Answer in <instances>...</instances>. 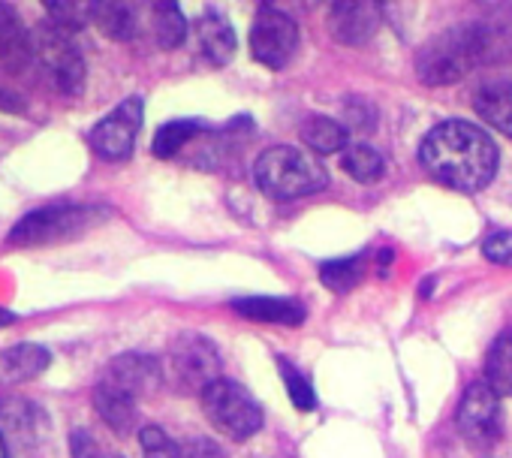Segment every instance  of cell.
Returning a JSON list of instances; mask_svg holds the SVG:
<instances>
[{"label":"cell","instance_id":"cell-1","mask_svg":"<svg viewBox=\"0 0 512 458\" xmlns=\"http://www.w3.org/2000/svg\"><path fill=\"white\" fill-rule=\"evenodd\" d=\"M419 163L434 181L476 193L488 187L497 172V145L470 121H443L422 139Z\"/></svg>","mask_w":512,"mask_h":458},{"label":"cell","instance_id":"cell-2","mask_svg":"<svg viewBox=\"0 0 512 458\" xmlns=\"http://www.w3.org/2000/svg\"><path fill=\"white\" fill-rule=\"evenodd\" d=\"M253 178L263 193L275 199H299L311 196L326 187V169L323 163L293 145H275L263 151L253 163Z\"/></svg>","mask_w":512,"mask_h":458},{"label":"cell","instance_id":"cell-3","mask_svg":"<svg viewBox=\"0 0 512 458\" xmlns=\"http://www.w3.org/2000/svg\"><path fill=\"white\" fill-rule=\"evenodd\" d=\"M106 217V208L85 205V202H52L46 208H37L25 214L10 233V245L16 248H40V245H58L82 236L85 229L100 223Z\"/></svg>","mask_w":512,"mask_h":458},{"label":"cell","instance_id":"cell-4","mask_svg":"<svg viewBox=\"0 0 512 458\" xmlns=\"http://www.w3.org/2000/svg\"><path fill=\"white\" fill-rule=\"evenodd\" d=\"M473 67H482L473 22H464V25L443 31L416 58V76L431 88L452 85V82L464 79Z\"/></svg>","mask_w":512,"mask_h":458},{"label":"cell","instance_id":"cell-5","mask_svg":"<svg viewBox=\"0 0 512 458\" xmlns=\"http://www.w3.org/2000/svg\"><path fill=\"white\" fill-rule=\"evenodd\" d=\"M31 64L61 94H79L85 85V58L73 34L43 22L31 31Z\"/></svg>","mask_w":512,"mask_h":458},{"label":"cell","instance_id":"cell-6","mask_svg":"<svg viewBox=\"0 0 512 458\" xmlns=\"http://www.w3.org/2000/svg\"><path fill=\"white\" fill-rule=\"evenodd\" d=\"M208 422L229 440H247L263 428V407L235 380L220 377L202 392Z\"/></svg>","mask_w":512,"mask_h":458},{"label":"cell","instance_id":"cell-7","mask_svg":"<svg viewBox=\"0 0 512 458\" xmlns=\"http://www.w3.org/2000/svg\"><path fill=\"white\" fill-rule=\"evenodd\" d=\"M169 377L178 392L202 395L220 380V353L205 335H181L169 347Z\"/></svg>","mask_w":512,"mask_h":458},{"label":"cell","instance_id":"cell-8","mask_svg":"<svg viewBox=\"0 0 512 458\" xmlns=\"http://www.w3.org/2000/svg\"><path fill=\"white\" fill-rule=\"evenodd\" d=\"M455 425H458V434L473 449H491L503 434L500 395L488 383L467 386V392L458 404V413H455Z\"/></svg>","mask_w":512,"mask_h":458},{"label":"cell","instance_id":"cell-9","mask_svg":"<svg viewBox=\"0 0 512 458\" xmlns=\"http://www.w3.org/2000/svg\"><path fill=\"white\" fill-rule=\"evenodd\" d=\"M296 49H299V25L293 22V16L275 7H263L256 13L250 28L253 61H260L269 70H281L293 61Z\"/></svg>","mask_w":512,"mask_h":458},{"label":"cell","instance_id":"cell-10","mask_svg":"<svg viewBox=\"0 0 512 458\" xmlns=\"http://www.w3.org/2000/svg\"><path fill=\"white\" fill-rule=\"evenodd\" d=\"M142 127V100L130 97L91 130V148L103 160H127Z\"/></svg>","mask_w":512,"mask_h":458},{"label":"cell","instance_id":"cell-11","mask_svg":"<svg viewBox=\"0 0 512 458\" xmlns=\"http://www.w3.org/2000/svg\"><path fill=\"white\" fill-rule=\"evenodd\" d=\"M103 383L133 395L136 401L145 398V395H154L163 383V368L154 356H145V353H124V356H115L103 377Z\"/></svg>","mask_w":512,"mask_h":458},{"label":"cell","instance_id":"cell-12","mask_svg":"<svg viewBox=\"0 0 512 458\" xmlns=\"http://www.w3.org/2000/svg\"><path fill=\"white\" fill-rule=\"evenodd\" d=\"M380 4L371 0H350V4H332L329 10V31L344 46L368 43L380 28Z\"/></svg>","mask_w":512,"mask_h":458},{"label":"cell","instance_id":"cell-13","mask_svg":"<svg viewBox=\"0 0 512 458\" xmlns=\"http://www.w3.org/2000/svg\"><path fill=\"white\" fill-rule=\"evenodd\" d=\"M482 64H503L512 58V7H488L473 22Z\"/></svg>","mask_w":512,"mask_h":458},{"label":"cell","instance_id":"cell-14","mask_svg":"<svg viewBox=\"0 0 512 458\" xmlns=\"http://www.w3.org/2000/svg\"><path fill=\"white\" fill-rule=\"evenodd\" d=\"M31 64V31H25L19 13L10 4H0V67L7 73H22Z\"/></svg>","mask_w":512,"mask_h":458},{"label":"cell","instance_id":"cell-15","mask_svg":"<svg viewBox=\"0 0 512 458\" xmlns=\"http://www.w3.org/2000/svg\"><path fill=\"white\" fill-rule=\"evenodd\" d=\"M232 308L256 323H275V326H302L305 308L299 299H275V296H247L235 299Z\"/></svg>","mask_w":512,"mask_h":458},{"label":"cell","instance_id":"cell-16","mask_svg":"<svg viewBox=\"0 0 512 458\" xmlns=\"http://www.w3.org/2000/svg\"><path fill=\"white\" fill-rule=\"evenodd\" d=\"M52 365V353L40 344H16L0 350V380L4 383H25L40 377Z\"/></svg>","mask_w":512,"mask_h":458},{"label":"cell","instance_id":"cell-17","mask_svg":"<svg viewBox=\"0 0 512 458\" xmlns=\"http://www.w3.org/2000/svg\"><path fill=\"white\" fill-rule=\"evenodd\" d=\"M196 46H199V52H202L211 64L223 67V64L232 61L238 43H235L232 25H229L220 13H205V16L196 22Z\"/></svg>","mask_w":512,"mask_h":458},{"label":"cell","instance_id":"cell-18","mask_svg":"<svg viewBox=\"0 0 512 458\" xmlns=\"http://www.w3.org/2000/svg\"><path fill=\"white\" fill-rule=\"evenodd\" d=\"M94 407L115 434L124 437V434H130L136 428V419H139L136 398L115 389V386H109V383H103V380L94 386Z\"/></svg>","mask_w":512,"mask_h":458},{"label":"cell","instance_id":"cell-19","mask_svg":"<svg viewBox=\"0 0 512 458\" xmlns=\"http://www.w3.org/2000/svg\"><path fill=\"white\" fill-rule=\"evenodd\" d=\"M473 109L479 112V118L488 127L512 136V85L509 82H488V85H482L476 91V97H473Z\"/></svg>","mask_w":512,"mask_h":458},{"label":"cell","instance_id":"cell-20","mask_svg":"<svg viewBox=\"0 0 512 458\" xmlns=\"http://www.w3.org/2000/svg\"><path fill=\"white\" fill-rule=\"evenodd\" d=\"M91 22L109 37V40H133L136 37V13L130 4H112V0H103V4H91Z\"/></svg>","mask_w":512,"mask_h":458},{"label":"cell","instance_id":"cell-21","mask_svg":"<svg viewBox=\"0 0 512 458\" xmlns=\"http://www.w3.org/2000/svg\"><path fill=\"white\" fill-rule=\"evenodd\" d=\"M347 136V127L326 115H314L302 124V139L314 154H341L347 148Z\"/></svg>","mask_w":512,"mask_h":458},{"label":"cell","instance_id":"cell-22","mask_svg":"<svg viewBox=\"0 0 512 458\" xmlns=\"http://www.w3.org/2000/svg\"><path fill=\"white\" fill-rule=\"evenodd\" d=\"M485 383L500 395L512 398V332H503L485 359Z\"/></svg>","mask_w":512,"mask_h":458},{"label":"cell","instance_id":"cell-23","mask_svg":"<svg viewBox=\"0 0 512 458\" xmlns=\"http://www.w3.org/2000/svg\"><path fill=\"white\" fill-rule=\"evenodd\" d=\"M341 169H344L350 178H356V181H362V184H371V181H377V178L386 172V163H383V157H380L377 148L359 142V145H347V148L341 151Z\"/></svg>","mask_w":512,"mask_h":458},{"label":"cell","instance_id":"cell-24","mask_svg":"<svg viewBox=\"0 0 512 458\" xmlns=\"http://www.w3.org/2000/svg\"><path fill=\"white\" fill-rule=\"evenodd\" d=\"M199 130H202L199 121H172V124H163L157 130V136H154V145H151L154 157H160V160L178 157L199 136Z\"/></svg>","mask_w":512,"mask_h":458},{"label":"cell","instance_id":"cell-25","mask_svg":"<svg viewBox=\"0 0 512 458\" xmlns=\"http://www.w3.org/2000/svg\"><path fill=\"white\" fill-rule=\"evenodd\" d=\"M362 278H365V254L344 257V260H329V263L320 266V281L332 293H350Z\"/></svg>","mask_w":512,"mask_h":458},{"label":"cell","instance_id":"cell-26","mask_svg":"<svg viewBox=\"0 0 512 458\" xmlns=\"http://www.w3.org/2000/svg\"><path fill=\"white\" fill-rule=\"evenodd\" d=\"M154 37L160 49H178L187 37V19L178 4H154Z\"/></svg>","mask_w":512,"mask_h":458},{"label":"cell","instance_id":"cell-27","mask_svg":"<svg viewBox=\"0 0 512 458\" xmlns=\"http://www.w3.org/2000/svg\"><path fill=\"white\" fill-rule=\"evenodd\" d=\"M49 22L67 34H79L91 22V4H76V0H46Z\"/></svg>","mask_w":512,"mask_h":458},{"label":"cell","instance_id":"cell-28","mask_svg":"<svg viewBox=\"0 0 512 458\" xmlns=\"http://www.w3.org/2000/svg\"><path fill=\"white\" fill-rule=\"evenodd\" d=\"M278 365H281V374H284V383H287L290 401H293L302 413H311V410L317 407V392H314L311 380H308L299 368H293L287 359H278Z\"/></svg>","mask_w":512,"mask_h":458},{"label":"cell","instance_id":"cell-29","mask_svg":"<svg viewBox=\"0 0 512 458\" xmlns=\"http://www.w3.org/2000/svg\"><path fill=\"white\" fill-rule=\"evenodd\" d=\"M139 443L145 458H181V446L157 425H145L139 431Z\"/></svg>","mask_w":512,"mask_h":458},{"label":"cell","instance_id":"cell-30","mask_svg":"<svg viewBox=\"0 0 512 458\" xmlns=\"http://www.w3.org/2000/svg\"><path fill=\"white\" fill-rule=\"evenodd\" d=\"M482 257L497 266H512V233H491L482 242Z\"/></svg>","mask_w":512,"mask_h":458},{"label":"cell","instance_id":"cell-31","mask_svg":"<svg viewBox=\"0 0 512 458\" xmlns=\"http://www.w3.org/2000/svg\"><path fill=\"white\" fill-rule=\"evenodd\" d=\"M181 458H226V452L208 437H190L181 446Z\"/></svg>","mask_w":512,"mask_h":458},{"label":"cell","instance_id":"cell-32","mask_svg":"<svg viewBox=\"0 0 512 458\" xmlns=\"http://www.w3.org/2000/svg\"><path fill=\"white\" fill-rule=\"evenodd\" d=\"M344 115H347V121H350L353 130H371L374 127V109L365 100H347Z\"/></svg>","mask_w":512,"mask_h":458},{"label":"cell","instance_id":"cell-33","mask_svg":"<svg viewBox=\"0 0 512 458\" xmlns=\"http://www.w3.org/2000/svg\"><path fill=\"white\" fill-rule=\"evenodd\" d=\"M70 452H73V458H106L103 452H100V446H97V440L88 434V431H73V437H70Z\"/></svg>","mask_w":512,"mask_h":458},{"label":"cell","instance_id":"cell-34","mask_svg":"<svg viewBox=\"0 0 512 458\" xmlns=\"http://www.w3.org/2000/svg\"><path fill=\"white\" fill-rule=\"evenodd\" d=\"M0 109L4 112H25V97L13 91L7 82H0Z\"/></svg>","mask_w":512,"mask_h":458},{"label":"cell","instance_id":"cell-35","mask_svg":"<svg viewBox=\"0 0 512 458\" xmlns=\"http://www.w3.org/2000/svg\"><path fill=\"white\" fill-rule=\"evenodd\" d=\"M19 317L13 314V311H7V308H0V329H4V326H10V323H16Z\"/></svg>","mask_w":512,"mask_h":458},{"label":"cell","instance_id":"cell-36","mask_svg":"<svg viewBox=\"0 0 512 458\" xmlns=\"http://www.w3.org/2000/svg\"><path fill=\"white\" fill-rule=\"evenodd\" d=\"M0 458H7V440H4V434H0Z\"/></svg>","mask_w":512,"mask_h":458},{"label":"cell","instance_id":"cell-37","mask_svg":"<svg viewBox=\"0 0 512 458\" xmlns=\"http://www.w3.org/2000/svg\"><path fill=\"white\" fill-rule=\"evenodd\" d=\"M109 458H121V455H109Z\"/></svg>","mask_w":512,"mask_h":458}]
</instances>
